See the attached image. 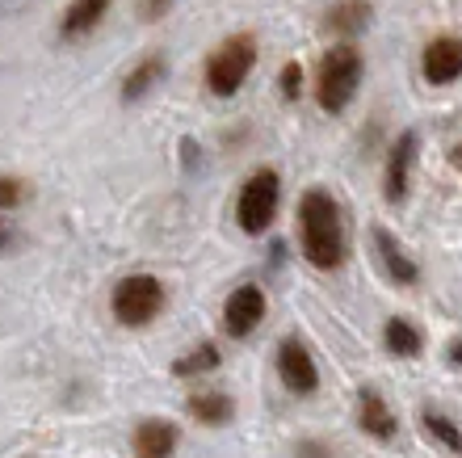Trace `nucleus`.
<instances>
[{
  "label": "nucleus",
  "instance_id": "423d86ee",
  "mask_svg": "<svg viewBox=\"0 0 462 458\" xmlns=\"http://www.w3.org/2000/svg\"><path fill=\"white\" fill-rule=\"evenodd\" d=\"M261 320H265V290L256 282H244V286L231 290L227 303H223V332L231 341H240L248 332H256Z\"/></svg>",
  "mask_w": 462,
  "mask_h": 458
},
{
  "label": "nucleus",
  "instance_id": "393cba45",
  "mask_svg": "<svg viewBox=\"0 0 462 458\" xmlns=\"http://www.w3.org/2000/svg\"><path fill=\"white\" fill-rule=\"evenodd\" d=\"M5 244H9V231H5V228H0V248H5Z\"/></svg>",
  "mask_w": 462,
  "mask_h": 458
},
{
  "label": "nucleus",
  "instance_id": "f257e3e1",
  "mask_svg": "<svg viewBox=\"0 0 462 458\" xmlns=\"http://www.w3.org/2000/svg\"><path fill=\"white\" fill-rule=\"evenodd\" d=\"M299 236H303V257L316 269L332 274L345 266V223L341 206L328 190H307L299 202Z\"/></svg>",
  "mask_w": 462,
  "mask_h": 458
},
{
  "label": "nucleus",
  "instance_id": "0eeeda50",
  "mask_svg": "<svg viewBox=\"0 0 462 458\" xmlns=\"http://www.w3.org/2000/svg\"><path fill=\"white\" fill-rule=\"evenodd\" d=\"M278 379L291 396H316V387H319L316 358H311V350L299 337H286L278 345Z\"/></svg>",
  "mask_w": 462,
  "mask_h": 458
},
{
  "label": "nucleus",
  "instance_id": "f8f14e48",
  "mask_svg": "<svg viewBox=\"0 0 462 458\" xmlns=\"http://www.w3.org/2000/svg\"><path fill=\"white\" fill-rule=\"evenodd\" d=\"M374 248H378V261H383V269H387L400 286H412L416 282V261L400 248V240L391 236L387 228H374Z\"/></svg>",
  "mask_w": 462,
  "mask_h": 458
},
{
  "label": "nucleus",
  "instance_id": "ddd939ff",
  "mask_svg": "<svg viewBox=\"0 0 462 458\" xmlns=\"http://www.w3.org/2000/svg\"><path fill=\"white\" fill-rule=\"evenodd\" d=\"M185 408L194 416L198 425H227L231 412H236V399L219 387H210V391H194V396L185 399Z\"/></svg>",
  "mask_w": 462,
  "mask_h": 458
},
{
  "label": "nucleus",
  "instance_id": "dca6fc26",
  "mask_svg": "<svg viewBox=\"0 0 462 458\" xmlns=\"http://www.w3.org/2000/svg\"><path fill=\"white\" fill-rule=\"evenodd\" d=\"M106 9H110V0H72L68 9H63V38H80L88 34L93 25L106 17Z\"/></svg>",
  "mask_w": 462,
  "mask_h": 458
},
{
  "label": "nucleus",
  "instance_id": "aec40b11",
  "mask_svg": "<svg viewBox=\"0 0 462 458\" xmlns=\"http://www.w3.org/2000/svg\"><path fill=\"white\" fill-rule=\"evenodd\" d=\"M25 198L22 182L17 177H0V210H9V206H17Z\"/></svg>",
  "mask_w": 462,
  "mask_h": 458
},
{
  "label": "nucleus",
  "instance_id": "9d476101",
  "mask_svg": "<svg viewBox=\"0 0 462 458\" xmlns=\"http://www.w3.org/2000/svg\"><path fill=\"white\" fill-rule=\"evenodd\" d=\"M357 429L365 437H374V442H391V437L400 434V421H395L391 404L378 391H370V387L357 396Z\"/></svg>",
  "mask_w": 462,
  "mask_h": 458
},
{
  "label": "nucleus",
  "instance_id": "4be33fe9",
  "mask_svg": "<svg viewBox=\"0 0 462 458\" xmlns=\"http://www.w3.org/2000/svg\"><path fill=\"white\" fill-rule=\"evenodd\" d=\"M299 458H332L328 446H319V442H299V450H294Z\"/></svg>",
  "mask_w": 462,
  "mask_h": 458
},
{
  "label": "nucleus",
  "instance_id": "412c9836",
  "mask_svg": "<svg viewBox=\"0 0 462 458\" xmlns=\"http://www.w3.org/2000/svg\"><path fill=\"white\" fill-rule=\"evenodd\" d=\"M299 89H303V68H299V63H286V68H282V93L299 97Z\"/></svg>",
  "mask_w": 462,
  "mask_h": 458
},
{
  "label": "nucleus",
  "instance_id": "5701e85b",
  "mask_svg": "<svg viewBox=\"0 0 462 458\" xmlns=\"http://www.w3.org/2000/svg\"><path fill=\"white\" fill-rule=\"evenodd\" d=\"M169 5H172V0H143L147 17H160V13H169Z\"/></svg>",
  "mask_w": 462,
  "mask_h": 458
},
{
  "label": "nucleus",
  "instance_id": "a211bd4d",
  "mask_svg": "<svg viewBox=\"0 0 462 458\" xmlns=\"http://www.w3.org/2000/svg\"><path fill=\"white\" fill-rule=\"evenodd\" d=\"M365 22H370V5H362V0H345L328 13V30H337L341 38H353Z\"/></svg>",
  "mask_w": 462,
  "mask_h": 458
},
{
  "label": "nucleus",
  "instance_id": "b1692460",
  "mask_svg": "<svg viewBox=\"0 0 462 458\" xmlns=\"http://www.w3.org/2000/svg\"><path fill=\"white\" fill-rule=\"evenodd\" d=\"M446 362H450V366H462V337L454 341L450 350H446Z\"/></svg>",
  "mask_w": 462,
  "mask_h": 458
},
{
  "label": "nucleus",
  "instance_id": "1a4fd4ad",
  "mask_svg": "<svg viewBox=\"0 0 462 458\" xmlns=\"http://www.w3.org/2000/svg\"><path fill=\"white\" fill-rule=\"evenodd\" d=\"M420 68H425L429 85H454V80L462 76V38H454V34L433 38V42L425 47Z\"/></svg>",
  "mask_w": 462,
  "mask_h": 458
},
{
  "label": "nucleus",
  "instance_id": "20e7f679",
  "mask_svg": "<svg viewBox=\"0 0 462 458\" xmlns=\"http://www.w3.org/2000/svg\"><path fill=\"white\" fill-rule=\"evenodd\" d=\"M253 63H256V38L231 34L207 60V89L219 97L240 93V85L248 80V72H253Z\"/></svg>",
  "mask_w": 462,
  "mask_h": 458
},
{
  "label": "nucleus",
  "instance_id": "f03ea898",
  "mask_svg": "<svg viewBox=\"0 0 462 458\" xmlns=\"http://www.w3.org/2000/svg\"><path fill=\"white\" fill-rule=\"evenodd\" d=\"M362 85V51L353 42H337L332 51H324L319 60V76H316V97L328 114H341L349 106V97Z\"/></svg>",
  "mask_w": 462,
  "mask_h": 458
},
{
  "label": "nucleus",
  "instance_id": "4468645a",
  "mask_svg": "<svg viewBox=\"0 0 462 458\" xmlns=\"http://www.w3.org/2000/svg\"><path fill=\"white\" fill-rule=\"evenodd\" d=\"M383 345H387V353H395V358H416V353L425 350V337H420V328L408 324L403 315H391L387 324H383Z\"/></svg>",
  "mask_w": 462,
  "mask_h": 458
},
{
  "label": "nucleus",
  "instance_id": "6ab92c4d",
  "mask_svg": "<svg viewBox=\"0 0 462 458\" xmlns=\"http://www.w3.org/2000/svg\"><path fill=\"white\" fill-rule=\"evenodd\" d=\"M160 72H164V60H160V55H147V60L139 63V68H134L131 76H126V85H122V97H126V101L143 97V93H147V85H152V80H156Z\"/></svg>",
  "mask_w": 462,
  "mask_h": 458
},
{
  "label": "nucleus",
  "instance_id": "2eb2a0df",
  "mask_svg": "<svg viewBox=\"0 0 462 458\" xmlns=\"http://www.w3.org/2000/svg\"><path fill=\"white\" fill-rule=\"evenodd\" d=\"M219 366H223V350H219V345H215V341H198L185 358H177V362H172V374H177V379H202V374L219 370Z\"/></svg>",
  "mask_w": 462,
  "mask_h": 458
},
{
  "label": "nucleus",
  "instance_id": "7ed1b4c3",
  "mask_svg": "<svg viewBox=\"0 0 462 458\" xmlns=\"http://www.w3.org/2000/svg\"><path fill=\"white\" fill-rule=\"evenodd\" d=\"M164 299H169V294H164V282H160L156 274H126L118 286H114L110 307H114V320H118V324L143 328L164 312Z\"/></svg>",
  "mask_w": 462,
  "mask_h": 458
},
{
  "label": "nucleus",
  "instance_id": "9b49d317",
  "mask_svg": "<svg viewBox=\"0 0 462 458\" xmlns=\"http://www.w3.org/2000/svg\"><path fill=\"white\" fill-rule=\"evenodd\" d=\"M412 160H416V131H403L395 144H391L387 156V198L391 202H403L408 198V182H412Z\"/></svg>",
  "mask_w": 462,
  "mask_h": 458
},
{
  "label": "nucleus",
  "instance_id": "39448f33",
  "mask_svg": "<svg viewBox=\"0 0 462 458\" xmlns=\"http://www.w3.org/2000/svg\"><path fill=\"white\" fill-rule=\"evenodd\" d=\"M278 198H282V182L273 169H256L248 182L240 185V198H236V219L248 236H261V231L273 223L278 215Z\"/></svg>",
  "mask_w": 462,
  "mask_h": 458
},
{
  "label": "nucleus",
  "instance_id": "f3484780",
  "mask_svg": "<svg viewBox=\"0 0 462 458\" xmlns=\"http://www.w3.org/2000/svg\"><path fill=\"white\" fill-rule=\"evenodd\" d=\"M420 429H425V437H433V446L450 450V454H462V429H458V421L446 416V412L425 408L420 412Z\"/></svg>",
  "mask_w": 462,
  "mask_h": 458
},
{
  "label": "nucleus",
  "instance_id": "6e6552de",
  "mask_svg": "<svg viewBox=\"0 0 462 458\" xmlns=\"http://www.w3.org/2000/svg\"><path fill=\"white\" fill-rule=\"evenodd\" d=\"M177 446H181V434H177V425L164 421V416H147V421L134 425V434H131L134 458H172Z\"/></svg>",
  "mask_w": 462,
  "mask_h": 458
}]
</instances>
